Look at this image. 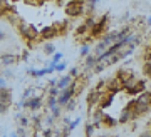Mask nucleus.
<instances>
[{
    "mask_svg": "<svg viewBox=\"0 0 151 137\" xmlns=\"http://www.w3.org/2000/svg\"><path fill=\"white\" fill-rule=\"evenodd\" d=\"M45 2H54V0H45Z\"/></svg>",
    "mask_w": 151,
    "mask_h": 137,
    "instance_id": "49",
    "label": "nucleus"
},
{
    "mask_svg": "<svg viewBox=\"0 0 151 137\" xmlns=\"http://www.w3.org/2000/svg\"><path fill=\"white\" fill-rule=\"evenodd\" d=\"M143 74L148 79H151V62H145V65H143Z\"/></svg>",
    "mask_w": 151,
    "mask_h": 137,
    "instance_id": "29",
    "label": "nucleus"
},
{
    "mask_svg": "<svg viewBox=\"0 0 151 137\" xmlns=\"http://www.w3.org/2000/svg\"><path fill=\"white\" fill-rule=\"evenodd\" d=\"M99 99H101V92H97V90L92 89L89 94H87L86 97V104H87V111L92 112L94 109L97 107V102H99Z\"/></svg>",
    "mask_w": 151,
    "mask_h": 137,
    "instance_id": "8",
    "label": "nucleus"
},
{
    "mask_svg": "<svg viewBox=\"0 0 151 137\" xmlns=\"http://www.w3.org/2000/svg\"><path fill=\"white\" fill-rule=\"evenodd\" d=\"M69 75L72 77V79H77V77L81 75V72H79V67H72V68L69 70Z\"/></svg>",
    "mask_w": 151,
    "mask_h": 137,
    "instance_id": "33",
    "label": "nucleus"
},
{
    "mask_svg": "<svg viewBox=\"0 0 151 137\" xmlns=\"http://www.w3.org/2000/svg\"><path fill=\"white\" fill-rule=\"evenodd\" d=\"M2 137H7V136H2Z\"/></svg>",
    "mask_w": 151,
    "mask_h": 137,
    "instance_id": "52",
    "label": "nucleus"
},
{
    "mask_svg": "<svg viewBox=\"0 0 151 137\" xmlns=\"http://www.w3.org/2000/svg\"><path fill=\"white\" fill-rule=\"evenodd\" d=\"M136 2H138V0H136Z\"/></svg>",
    "mask_w": 151,
    "mask_h": 137,
    "instance_id": "54",
    "label": "nucleus"
},
{
    "mask_svg": "<svg viewBox=\"0 0 151 137\" xmlns=\"http://www.w3.org/2000/svg\"><path fill=\"white\" fill-rule=\"evenodd\" d=\"M0 60H2V64H4L5 67H10V65H14V64L19 60V57L14 55V54H4V55L0 57Z\"/></svg>",
    "mask_w": 151,
    "mask_h": 137,
    "instance_id": "16",
    "label": "nucleus"
},
{
    "mask_svg": "<svg viewBox=\"0 0 151 137\" xmlns=\"http://www.w3.org/2000/svg\"><path fill=\"white\" fill-rule=\"evenodd\" d=\"M4 87H9V85H7V80L0 75V89H4Z\"/></svg>",
    "mask_w": 151,
    "mask_h": 137,
    "instance_id": "42",
    "label": "nucleus"
},
{
    "mask_svg": "<svg viewBox=\"0 0 151 137\" xmlns=\"http://www.w3.org/2000/svg\"><path fill=\"white\" fill-rule=\"evenodd\" d=\"M57 35H59V30H57V27L55 25H47V27H44L42 30H40V39L45 40V42L55 39Z\"/></svg>",
    "mask_w": 151,
    "mask_h": 137,
    "instance_id": "9",
    "label": "nucleus"
},
{
    "mask_svg": "<svg viewBox=\"0 0 151 137\" xmlns=\"http://www.w3.org/2000/svg\"><path fill=\"white\" fill-rule=\"evenodd\" d=\"M103 126L108 127V129H111V127L118 126V119H116V117H113V116H109V114H104V117H103Z\"/></svg>",
    "mask_w": 151,
    "mask_h": 137,
    "instance_id": "18",
    "label": "nucleus"
},
{
    "mask_svg": "<svg viewBox=\"0 0 151 137\" xmlns=\"http://www.w3.org/2000/svg\"><path fill=\"white\" fill-rule=\"evenodd\" d=\"M44 97H34V99H29V100H20V104L19 107L22 109H29V111H39L40 107H42V102H44Z\"/></svg>",
    "mask_w": 151,
    "mask_h": 137,
    "instance_id": "5",
    "label": "nucleus"
},
{
    "mask_svg": "<svg viewBox=\"0 0 151 137\" xmlns=\"http://www.w3.org/2000/svg\"><path fill=\"white\" fill-rule=\"evenodd\" d=\"M0 102H4L7 106L10 107L12 104V90L9 87H4V89H0Z\"/></svg>",
    "mask_w": 151,
    "mask_h": 137,
    "instance_id": "14",
    "label": "nucleus"
},
{
    "mask_svg": "<svg viewBox=\"0 0 151 137\" xmlns=\"http://www.w3.org/2000/svg\"><path fill=\"white\" fill-rule=\"evenodd\" d=\"M62 57H64V54H62V52H55L54 55H52V60H50V65H55V64L62 62Z\"/></svg>",
    "mask_w": 151,
    "mask_h": 137,
    "instance_id": "25",
    "label": "nucleus"
},
{
    "mask_svg": "<svg viewBox=\"0 0 151 137\" xmlns=\"http://www.w3.org/2000/svg\"><path fill=\"white\" fill-rule=\"evenodd\" d=\"M139 137H151V131H150V129H146V131H143V132L139 134Z\"/></svg>",
    "mask_w": 151,
    "mask_h": 137,
    "instance_id": "41",
    "label": "nucleus"
},
{
    "mask_svg": "<svg viewBox=\"0 0 151 137\" xmlns=\"http://www.w3.org/2000/svg\"><path fill=\"white\" fill-rule=\"evenodd\" d=\"M94 90H97V92H106V80H99L96 84V87H94Z\"/></svg>",
    "mask_w": 151,
    "mask_h": 137,
    "instance_id": "28",
    "label": "nucleus"
},
{
    "mask_svg": "<svg viewBox=\"0 0 151 137\" xmlns=\"http://www.w3.org/2000/svg\"><path fill=\"white\" fill-rule=\"evenodd\" d=\"M47 92H49V95H55V97H57L60 90L57 89V87H49V90H47Z\"/></svg>",
    "mask_w": 151,
    "mask_h": 137,
    "instance_id": "39",
    "label": "nucleus"
},
{
    "mask_svg": "<svg viewBox=\"0 0 151 137\" xmlns=\"http://www.w3.org/2000/svg\"><path fill=\"white\" fill-rule=\"evenodd\" d=\"M52 72H55L54 65H49V67H44V68H27V74L32 75V77H44V75H50Z\"/></svg>",
    "mask_w": 151,
    "mask_h": 137,
    "instance_id": "10",
    "label": "nucleus"
},
{
    "mask_svg": "<svg viewBox=\"0 0 151 137\" xmlns=\"http://www.w3.org/2000/svg\"><path fill=\"white\" fill-rule=\"evenodd\" d=\"M7 111H9V106L4 104V102H0V116H2V114H5Z\"/></svg>",
    "mask_w": 151,
    "mask_h": 137,
    "instance_id": "40",
    "label": "nucleus"
},
{
    "mask_svg": "<svg viewBox=\"0 0 151 137\" xmlns=\"http://www.w3.org/2000/svg\"><path fill=\"white\" fill-rule=\"evenodd\" d=\"M55 52H57V50H55L54 44H50V42L44 44V54H45V55H54Z\"/></svg>",
    "mask_w": 151,
    "mask_h": 137,
    "instance_id": "21",
    "label": "nucleus"
},
{
    "mask_svg": "<svg viewBox=\"0 0 151 137\" xmlns=\"http://www.w3.org/2000/svg\"><path fill=\"white\" fill-rule=\"evenodd\" d=\"M131 121H134L133 114H131V112H128L126 109H123V111H121V114H119V117H118V124H128V122H131Z\"/></svg>",
    "mask_w": 151,
    "mask_h": 137,
    "instance_id": "17",
    "label": "nucleus"
},
{
    "mask_svg": "<svg viewBox=\"0 0 151 137\" xmlns=\"http://www.w3.org/2000/svg\"><path fill=\"white\" fill-rule=\"evenodd\" d=\"M49 112L54 116V119H59V117H60V112H62V107H60V106H55L54 109H50Z\"/></svg>",
    "mask_w": 151,
    "mask_h": 137,
    "instance_id": "31",
    "label": "nucleus"
},
{
    "mask_svg": "<svg viewBox=\"0 0 151 137\" xmlns=\"http://www.w3.org/2000/svg\"><path fill=\"white\" fill-rule=\"evenodd\" d=\"M20 59H22V60H27V59H29V52H27V50H24V52H22Z\"/></svg>",
    "mask_w": 151,
    "mask_h": 137,
    "instance_id": "44",
    "label": "nucleus"
},
{
    "mask_svg": "<svg viewBox=\"0 0 151 137\" xmlns=\"http://www.w3.org/2000/svg\"><path fill=\"white\" fill-rule=\"evenodd\" d=\"M94 131H96V127H94V124H89L87 122L86 127H84V134H86V137H92V134H94Z\"/></svg>",
    "mask_w": 151,
    "mask_h": 137,
    "instance_id": "23",
    "label": "nucleus"
},
{
    "mask_svg": "<svg viewBox=\"0 0 151 137\" xmlns=\"http://www.w3.org/2000/svg\"><path fill=\"white\" fill-rule=\"evenodd\" d=\"M106 92H111V94H119V92H124V84L123 80L118 79L116 75L111 77L109 80H106Z\"/></svg>",
    "mask_w": 151,
    "mask_h": 137,
    "instance_id": "4",
    "label": "nucleus"
},
{
    "mask_svg": "<svg viewBox=\"0 0 151 137\" xmlns=\"http://www.w3.org/2000/svg\"><path fill=\"white\" fill-rule=\"evenodd\" d=\"M17 121H19V126H20V127H27V126H29V119H27L25 116L17 114Z\"/></svg>",
    "mask_w": 151,
    "mask_h": 137,
    "instance_id": "27",
    "label": "nucleus"
},
{
    "mask_svg": "<svg viewBox=\"0 0 151 137\" xmlns=\"http://www.w3.org/2000/svg\"><path fill=\"white\" fill-rule=\"evenodd\" d=\"M2 77H4V79H7V77H9V79H12V77H14V72H12L9 67H5V70L2 72Z\"/></svg>",
    "mask_w": 151,
    "mask_h": 137,
    "instance_id": "36",
    "label": "nucleus"
},
{
    "mask_svg": "<svg viewBox=\"0 0 151 137\" xmlns=\"http://www.w3.org/2000/svg\"><path fill=\"white\" fill-rule=\"evenodd\" d=\"M146 24H148V25L151 27V17H148V19H146Z\"/></svg>",
    "mask_w": 151,
    "mask_h": 137,
    "instance_id": "46",
    "label": "nucleus"
},
{
    "mask_svg": "<svg viewBox=\"0 0 151 137\" xmlns=\"http://www.w3.org/2000/svg\"><path fill=\"white\" fill-rule=\"evenodd\" d=\"M42 137H54V131L50 127H45L42 131Z\"/></svg>",
    "mask_w": 151,
    "mask_h": 137,
    "instance_id": "35",
    "label": "nucleus"
},
{
    "mask_svg": "<svg viewBox=\"0 0 151 137\" xmlns=\"http://www.w3.org/2000/svg\"><path fill=\"white\" fill-rule=\"evenodd\" d=\"M5 39H7L5 32H4V30H0V42H4V40H5Z\"/></svg>",
    "mask_w": 151,
    "mask_h": 137,
    "instance_id": "45",
    "label": "nucleus"
},
{
    "mask_svg": "<svg viewBox=\"0 0 151 137\" xmlns=\"http://www.w3.org/2000/svg\"><path fill=\"white\" fill-rule=\"evenodd\" d=\"M145 62H151V47H148L146 49V52H145Z\"/></svg>",
    "mask_w": 151,
    "mask_h": 137,
    "instance_id": "38",
    "label": "nucleus"
},
{
    "mask_svg": "<svg viewBox=\"0 0 151 137\" xmlns=\"http://www.w3.org/2000/svg\"><path fill=\"white\" fill-rule=\"evenodd\" d=\"M79 54H81V57H87V55L91 54V45H89V44H82Z\"/></svg>",
    "mask_w": 151,
    "mask_h": 137,
    "instance_id": "24",
    "label": "nucleus"
},
{
    "mask_svg": "<svg viewBox=\"0 0 151 137\" xmlns=\"http://www.w3.org/2000/svg\"><path fill=\"white\" fill-rule=\"evenodd\" d=\"M108 24H109V15H103L99 20H96L94 27L91 29V39H99L103 37L104 34L108 32Z\"/></svg>",
    "mask_w": 151,
    "mask_h": 137,
    "instance_id": "2",
    "label": "nucleus"
},
{
    "mask_svg": "<svg viewBox=\"0 0 151 137\" xmlns=\"http://www.w3.org/2000/svg\"><path fill=\"white\" fill-rule=\"evenodd\" d=\"M15 2H20V0H10V4H15Z\"/></svg>",
    "mask_w": 151,
    "mask_h": 137,
    "instance_id": "47",
    "label": "nucleus"
},
{
    "mask_svg": "<svg viewBox=\"0 0 151 137\" xmlns=\"http://www.w3.org/2000/svg\"><path fill=\"white\" fill-rule=\"evenodd\" d=\"M34 97H44V90L39 89V87H29L22 94V100H29V99H34Z\"/></svg>",
    "mask_w": 151,
    "mask_h": 137,
    "instance_id": "11",
    "label": "nucleus"
},
{
    "mask_svg": "<svg viewBox=\"0 0 151 137\" xmlns=\"http://www.w3.org/2000/svg\"><path fill=\"white\" fill-rule=\"evenodd\" d=\"M113 102H114V94H111V92H103V94H101V99H99V102H97L96 109H99V111H106V109H109V107L113 106Z\"/></svg>",
    "mask_w": 151,
    "mask_h": 137,
    "instance_id": "6",
    "label": "nucleus"
},
{
    "mask_svg": "<svg viewBox=\"0 0 151 137\" xmlns=\"http://www.w3.org/2000/svg\"><path fill=\"white\" fill-rule=\"evenodd\" d=\"M27 5H32V7H40L45 4V0H24Z\"/></svg>",
    "mask_w": 151,
    "mask_h": 137,
    "instance_id": "30",
    "label": "nucleus"
},
{
    "mask_svg": "<svg viewBox=\"0 0 151 137\" xmlns=\"http://www.w3.org/2000/svg\"><path fill=\"white\" fill-rule=\"evenodd\" d=\"M19 32H20V35L25 39L29 44H32L35 39L40 37V30H39V29H35L34 25H27V24H24V22L19 25Z\"/></svg>",
    "mask_w": 151,
    "mask_h": 137,
    "instance_id": "3",
    "label": "nucleus"
},
{
    "mask_svg": "<svg viewBox=\"0 0 151 137\" xmlns=\"http://www.w3.org/2000/svg\"><path fill=\"white\" fill-rule=\"evenodd\" d=\"M150 47H151V44H150Z\"/></svg>",
    "mask_w": 151,
    "mask_h": 137,
    "instance_id": "53",
    "label": "nucleus"
},
{
    "mask_svg": "<svg viewBox=\"0 0 151 137\" xmlns=\"http://www.w3.org/2000/svg\"><path fill=\"white\" fill-rule=\"evenodd\" d=\"M150 131H151V122H150Z\"/></svg>",
    "mask_w": 151,
    "mask_h": 137,
    "instance_id": "50",
    "label": "nucleus"
},
{
    "mask_svg": "<svg viewBox=\"0 0 151 137\" xmlns=\"http://www.w3.org/2000/svg\"><path fill=\"white\" fill-rule=\"evenodd\" d=\"M57 85V80L55 79H49V87H55Z\"/></svg>",
    "mask_w": 151,
    "mask_h": 137,
    "instance_id": "43",
    "label": "nucleus"
},
{
    "mask_svg": "<svg viewBox=\"0 0 151 137\" xmlns=\"http://www.w3.org/2000/svg\"><path fill=\"white\" fill-rule=\"evenodd\" d=\"M54 122H55L54 116L49 112L47 116H45V119H44V124H45V127H52V126H54Z\"/></svg>",
    "mask_w": 151,
    "mask_h": 137,
    "instance_id": "26",
    "label": "nucleus"
},
{
    "mask_svg": "<svg viewBox=\"0 0 151 137\" xmlns=\"http://www.w3.org/2000/svg\"><path fill=\"white\" fill-rule=\"evenodd\" d=\"M96 64H97V57H96V55H87V57H84V65H86V70H92Z\"/></svg>",
    "mask_w": 151,
    "mask_h": 137,
    "instance_id": "19",
    "label": "nucleus"
},
{
    "mask_svg": "<svg viewBox=\"0 0 151 137\" xmlns=\"http://www.w3.org/2000/svg\"><path fill=\"white\" fill-rule=\"evenodd\" d=\"M72 97H76V95H74V89L69 85L67 89H64V90H60V92H59V95H57V106H60L62 109H64V106L69 102L70 99H72Z\"/></svg>",
    "mask_w": 151,
    "mask_h": 137,
    "instance_id": "7",
    "label": "nucleus"
},
{
    "mask_svg": "<svg viewBox=\"0 0 151 137\" xmlns=\"http://www.w3.org/2000/svg\"><path fill=\"white\" fill-rule=\"evenodd\" d=\"M74 2H84V4H86V0H74Z\"/></svg>",
    "mask_w": 151,
    "mask_h": 137,
    "instance_id": "48",
    "label": "nucleus"
},
{
    "mask_svg": "<svg viewBox=\"0 0 151 137\" xmlns=\"http://www.w3.org/2000/svg\"><path fill=\"white\" fill-rule=\"evenodd\" d=\"M70 84H72V77H70L69 74H65L57 80V85H55V87H57L59 90H64V89H67Z\"/></svg>",
    "mask_w": 151,
    "mask_h": 137,
    "instance_id": "15",
    "label": "nucleus"
},
{
    "mask_svg": "<svg viewBox=\"0 0 151 137\" xmlns=\"http://www.w3.org/2000/svg\"><path fill=\"white\" fill-rule=\"evenodd\" d=\"M104 114L106 112L104 111H99V109H94V111L91 112V117H92V124H94V127L96 129H99V127L103 126V117H104Z\"/></svg>",
    "mask_w": 151,
    "mask_h": 137,
    "instance_id": "12",
    "label": "nucleus"
},
{
    "mask_svg": "<svg viewBox=\"0 0 151 137\" xmlns=\"http://www.w3.org/2000/svg\"><path fill=\"white\" fill-rule=\"evenodd\" d=\"M54 68H55V72H64L65 68H67V64L62 60V62H59V64H55L54 65Z\"/></svg>",
    "mask_w": 151,
    "mask_h": 137,
    "instance_id": "32",
    "label": "nucleus"
},
{
    "mask_svg": "<svg viewBox=\"0 0 151 137\" xmlns=\"http://www.w3.org/2000/svg\"><path fill=\"white\" fill-rule=\"evenodd\" d=\"M76 106H77V97H72V99H70L69 102L64 106V111L65 112H72L76 109Z\"/></svg>",
    "mask_w": 151,
    "mask_h": 137,
    "instance_id": "22",
    "label": "nucleus"
},
{
    "mask_svg": "<svg viewBox=\"0 0 151 137\" xmlns=\"http://www.w3.org/2000/svg\"><path fill=\"white\" fill-rule=\"evenodd\" d=\"M64 12L67 17H81L84 12H86V4L84 2H74V0H69L64 7Z\"/></svg>",
    "mask_w": 151,
    "mask_h": 137,
    "instance_id": "1",
    "label": "nucleus"
},
{
    "mask_svg": "<svg viewBox=\"0 0 151 137\" xmlns=\"http://www.w3.org/2000/svg\"><path fill=\"white\" fill-rule=\"evenodd\" d=\"M55 106H57V97H55V95H49L47 102H45V109L50 111V109H54Z\"/></svg>",
    "mask_w": 151,
    "mask_h": 137,
    "instance_id": "20",
    "label": "nucleus"
},
{
    "mask_svg": "<svg viewBox=\"0 0 151 137\" xmlns=\"http://www.w3.org/2000/svg\"><path fill=\"white\" fill-rule=\"evenodd\" d=\"M94 2H96V4H97V2H99V0H94Z\"/></svg>",
    "mask_w": 151,
    "mask_h": 137,
    "instance_id": "51",
    "label": "nucleus"
},
{
    "mask_svg": "<svg viewBox=\"0 0 151 137\" xmlns=\"http://www.w3.org/2000/svg\"><path fill=\"white\" fill-rule=\"evenodd\" d=\"M116 77H118V79H121V80H123V84H124V82H128L129 79H133V77H134V72H133L131 68H119L118 74H116Z\"/></svg>",
    "mask_w": 151,
    "mask_h": 137,
    "instance_id": "13",
    "label": "nucleus"
},
{
    "mask_svg": "<svg viewBox=\"0 0 151 137\" xmlns=\"http://www.w3.org/2000/svg\"><path fill=\"white\" fill-rule=\"evenodd\" d=\"M79 124H81V117H76L74 121H72V122H70V124H69V131L72 132V131H74V129H76V127L79 126Z\"/></svg>",
    "mask_w": 151,
    "mask_h": 137,
    "instance_id": "34",
    "label": "nucleus"
},
{
    "mask_svg": "<svg viewBox=\"0 0 151 137\" xmlns=\"http://www.w3.org/2000/svg\"><path fill=\"white\" fill-rule=\"evenodd\" d=\"M19 137H27V132H25V127H17V132H15Z\"/></svg>",
    "mask_w": 151,
    "mask_h": 137,
    "instance_id": "37",
    "label": "nucleus"
}]
</instances>
